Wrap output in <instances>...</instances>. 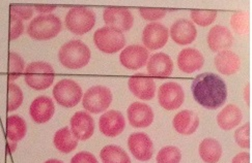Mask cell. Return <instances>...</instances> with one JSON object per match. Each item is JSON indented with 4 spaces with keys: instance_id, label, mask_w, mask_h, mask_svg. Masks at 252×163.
Returning <instances> with one entry per match:
<instances>
[{
    "instance_id": "836d02e7",
    "label": "cell",
    "mask_w": 252,
    "mask_h": 163,
    "mask_svg": "<svg viewBox=\"0 0 252 163\" xmlns=\"http://www.w3.org/2000/svg\"><path fill=\"white\" fill-rule=\"evenodd\" d=\"M230 24L232 29L239 34H245L249 30V16L246 12H236L231 16Z\"/></svg>"
},
{
    "instance_id": "f546056e",
    "label": "cell",
    "mask_w": 252,
    "mask_h": 163,
    "mask_svg": "<svg viewBox=\"0 0 252 163\" xmlns=\"http://www.w3.org/2000/svg\"><path fill=\"white\" fill-rule=\"evenodd\" d=\"M8 80L15 81L22 74L24 70H26L25 62L20 55L12 52L8 56Z\"/></svg>"
},
{
    "instance_id": "7a4b0ae2",
    "label": "cell",
    "mask_w": 252,
    "mask_h": 163,
    "mask_svg": "<svg viewBox=\"0 0 252 163\" xmlns=\"http://www.w3.org/2000/svg\"><path fill=\"white\" fill-rule=\"evenodd\" d=\"M60 62L70 70H79L89 64L91 50L83 42L73 40L65 43L58 52Z\"/></svg>"
},
{
    "instance_id": "5bb4252c",
    "label": "cell",
    "mask_w": 252,
    "mask_h": 163,
    "mask_svg": "<svg viewBox=\"0 0 252 163\" xmlns=\"http://www.w3.org/2000/svg\"><path fill=\"white\" fill-rule=\"evenodd\" d=\"M128 86L135 96L142 100H151L156 93V84L153 78L144 73H136L129 79Z\"/></svg>"
},
{
    "instance_id": "603a6c76",
    "label": "cell",
    "mask_w": 252,
    "mask_h": 163,
    "mask_svg": "<svg viewBox=\"0 0 252 163\" xmlns=\"http://www.w3.org/2000/svg\"><path fill=\"white\" fill-rule=\"evenodd\" d=\"M172 124L174 129L179 133L184 136H190L196 131L199 125V118L194 112L184 110L174 116Z\"/></svg>"
},
{
    "instance_id": "5b68a950",
    "label": "cell",
    "mask_w": 252,
    "mask_h": 163,
    "mask_svg": "<svg viewBox=\"0 0 252 163\" xmlns=\"http://www.w3.org/2000/svg\"><path fill=\"white\" fill-rule=\"evenodd\" d=\"M64 23L72 33L82 35L91 31L95 24V15L91 8L78 6L67 12Z\"/></svg>"
},
{
    "instance_id": "4dcf8cb0",
    "label": "cell",
    "mask_w": 252,
    "mask_h": 163,
    "mask_svg": "<svg viewBox=\"0 0 252 163\" xmlns=\"http://www.w3.org/2000/svg\"><path fill=\"white\" fill-rule=\"evenodd\" d=\"M191 19L195 24L206 27L211 25L217 18V12L213 9H193L191 11Z\"/></svg>"
},
{
    "instance_id": "7402d4cb",
    "label": "cell",
    "mask_w": 252,
    "mask_h": 163,
    "mask_svg": "<svg viewBox=\"0 0 252 163\" xmlns=\"http://www.w3.org/2000/svg\"><path fill=\"white\" fill-rule=\"evenodd\" d=\"M205 63L203 55L193 47H186L180 52L178 56L179 69L186 73H192L199 70Z\"/></svg>"
},
{
    "instance_id": "44dd1931",
    "label": "cell",
    "mask_w": 252,
    "mask_h": 163,
    "mask_svg": "<svg viewBox=\"0 0 252 163\" xmlns=\"http://www.w3.org/2000/svg\"><path fill=\"white\" fill-rule=\"evenodd\" d=\"M54 103L53 100L42 95V96L36 97L31 104L29 114H31L32 119L38 124L46 123L49 121L54 115Z\"/></svg>"
},
{
    "instance_id": "6da1fadb",
    "label": "cell",
    "mask_w": 252,
    "mask_h": 163,
    "mask_svg": "<svg viewBox=\"0 0 252 163\" xmlns=\"http://www.w3.org/2000/svg\"><path fill=\"white\" fill-rule=\"evenodd\" d=\"M194 99L208 110H217L227 99V88L219 75L205 72L198 74L191 86Z\"/></svg>"
},
{
    "instance_id": "277c9868",
    "label": "cell",
    "mask_w": 252,
    "mask_h": 163,
    "mask_svg": "<svg viewBox=\"0 0 252 163\" xmlns=\"http://www.w3.org/2000/svg\"><path fill=\"white\" fill-rule=\"evenodd\" d=\"M26 84L34 90H45L53 84L55 74L53 67L47 62L36 61L28 64L24 72Z\"/></svg>"
},
{
    "instance_id": "8d00e7d4",
    "label": "cell",
    "mask_w": 252,
    "mask_h": 163,
    "mask_svg": "<svg viewBox=\"0 0 252 163\" xmlns=\"http://www.w3.org/2000/svg\"><path fill=\"white\" fill-rule=\"evenodd\" d=\"M140 16L147 21H158L166 15V9L164 8H140Z\"/></svg>"
},
{
    "instance_id": "f35d334b",
    "label": "cell",
    "mask_w": 252,
    "mask_h": 163,
    "mask_svg": "<svg viewBox=\"0 0 252 163\" xmlns=\"http://www.w3.org/2000/svg\"><path fill=\"white\" fill-rule=\"evenodd\" d=\"M71 163H98V160L90 152H79L72 158Z\"/></svg>"
},
{
    "instance_id": "30bf717a",
    "label": "cell",
    "mask_w": 252,
    "mask_h": 163,
    "mask_svg": "<svg viewBox=\"0 0 252 163\" xmlns=\"http://www.w3.org/2000/svg\"><path fill=\"white\" fill-rule=\"evenodd\" d=\"M104 22L108 27L115 28L122 32L130 30L134 18L130 9L125 7H107L104 9Z\"/></svg>"
},
{
    "instance_id": "484cf974",
    "label": "cell",
    "mask_w": 252,
    "mask_h": 163,
    "mask_svg": "<svg viewBox=\"0 0 252 163\" xmlns=\"http://www.w3.org/2000/svg\"><path fill=\"white\" fill-rule=\"evenodd\" d=\"M53 142L58 151L62 153H70L77 148L78 140L75 138L69 127H63L55 132Z\"/></svg>"
},
{
    "instance_id": "7c38bea8",
    "label": "cell",
    "mask_w": 252,
    "mask_h": 163,
    "mask_svg": "<svg viewBox=\"0 0 252 163\" xmlns=\"http://www.w3.org/2000/svg\"><path fill=\"white\" fill-rule=\"evenodd\" d=\"M149 51L140 45H131L122 51L120 60L126 69L136 70L141 69L149 60Z\"/></svg>"
},
{
    "instance_id": "ffe728a7",
    "label": "cell",
    "mask_w": 252,
    "mask_h": 163,
    "mask_svg": "<svg viewBox=\"0 0 252 163\" xmlns=\"http://www.w3.org/2000/svg\"><path fill=\"white\" fill-rule=\"evenodd\" d=\"M234 43V36L227 27L216 25L208 33V45L213 52L225 51Z\"/></svg>"
},
{
    "instance_id": "d4e9b609",
    "label": "cell",
    "mask_w": 252,
    "mask_h": 163,
    "mask_svg": "<svg viewBox=\"0 0 252 163\" xmlns=\"http://www.w3.org/2000/svg\"><path fill=\"white\" fill-rule=\"evenodd\" d=\"M242 119H243V114L235 104L226 105L217 116L218 125L223 130L235 128L241 123Z\"/></svg>"
},
{
    "instance_id": "d6986e66",
    "label": "cell",
    "mask_w": 252,
    "mask_h": 163,
    "mask_svg": "<svg viewBox=\"0 0 252 163\" xmlns=\"http://www.w3.org/2000/svg\"><path fill=\"white\" fill-rule=\"evenodd\" d=\"M128 120L133 127L144 128L154 120V113L150 105L142 102H133L127 111Z\"/></svg>"
},
{
    "instance_id": "3957f363",
    "label": "cell",
    "mask_w": 252,
    "mask_h": 163,
    "mask_svg": "<svg viewBox=\"0 0 252 163\" xmlns=\"http://www.w3.org/2000/svg\"><path fill=\"white\" fill-rule=\"evenodd\" d=\"M61 19L54 15L35 17L27 27V33L35 41H48L62 31Z\"/></svg>"
},
{
    "instance_id": "ba28073f",
    "label": "cell",
    "mask_w": 252,
    "mask_h": 163,
    "mask_svg": "<svg viewBox=\"0 0 252 163\" xmlns=\"http://www.w3.org/2000/svg\"><path fill=\"white\" fill-rule=\"evenodd\" d=\"M82 89L73 80L64 79L58 82L53 88V97L64 108H74L82 98Z\"/></svg>"
},
{
    "instance_id": "e575fe53",
    "label": "cell",
    "mask_w": 252,
    "mask_h": 163,
    "mask_svg": "<svg viewBox=\"0 0 252 163\" xmlns=\"http://www.w3.org/2000/svg\"><path fill=\"white\" fill-rule=\"evenodd\" d=\"M11 15L20 19V20H29L33 16V5L13 3L11 4Z\"/></svg>"
},
{
    "instance_id": "8fae6325",
    "label": "cell",
    "mask_w": 252,
    "mask_h": 163,
    "mask_svg": "<svg viewBox=\"0 0 252 163\" xmlns=\"http://www.w3.org/2000/svg\"><path fill=\"white\" fill-rule=\"evenodd\" d=\"M169 31L161 23H150L144 27L142 32V42L149 50H159L166 45Z\"/></svg>"
},
{
    "instance_id": "4fadbf2b",
    "label": "cell",
    "mask_w": 252,
    "mask_h": 163,
    "mask_svg": "<svg viewBox=\"0 0 252 163\" xmlns=\"http://www.w3.org/2000/svg\"><path fill=\"white\" fill-rule=\"evenodd\" d=\"M128 147L132 155L139 161H148L153 157V141L143 132L132 133L128 140Z\"/></svg>"
},
{
    "instance_id": "ab89813d",
    "label": "cell",
    "mask_w": 252,
    "mask_h": 163,
    "mask_svg": "<svg viewBox=\"0 0 252 163\" xmlns=\"http://www.w3.org/2000/svg\"><path fill=\"white\" fill-rule=\"evenodd\" d=\"M231 163H250V154L247 152L239 153V154L236 155L234 159H232Z\"/></svg>"
},
{
    "instance_id": "f1b7e54d",
    "label": "cell",
    "mask_w": 252,
    "mask_h": 163,
    "mask_svg": "<svg viewBox=\"0 0 252 163\" xmlns=\"http://www.w3.org/2000/svg\"><path fill=\"white\" fill-rule=\"evenodd\" d=\"M100 157L103 163H131L127 153L115 145L106 146L101 150Z\"/></svg>"
},
{
    "instance_id": "4316f807",
    "label": "cell",
    "mask_w": 252,
    "mask_h": 163,
    "mask_svg": "<svg viewBox=\"0 0 252 163\" xmlns=\"http://www.w3.org/2000/svg\"><path fill=\"white\" fill-rule=\"evenodd\" d=\"M199 155L206 163H217L222 155V147L215 139H205L199 145Z\"/></svg>"
},
{
    "instance_id": "8992f818",
    "label": "cell",
    "mask_w": 252,
    "mask_h": 163,
    "mask_svg": "<svg viewBox=\"0 0 252 163\" xmlns=\"http://www.w3.org/2000/svg\"><path fill=\"white\" fill-rule=\"evenodd\" d=\"M94 42L101 52L113 54L125 47L126 38L121 30L105 26L94 32Z\"/></svg>"
},
{
    "instance_id": "9c48e42d",
    "label": "cell",
    "mask_w": 252,
    "mask_h": 163,
    "mask_svg": "<svg viewBox=\"0 0 252 163\" xmlns=\"http://www.w3.org/2000/svg\"><path fill=\"white\" fill-rule=\"evenodd\" d=\"M184 99H185V93L180 84L168 82L160 86L158 100L163 109L168 111L177 110L183 104Z\"/></svg>"
},
{
    "instance_id": "cb8c5ba5",
    "label": "cell",
    "mask_w": 252,
    "mask_h": 163,
    "mask_svg": "<svg viewBox=\"0 0 252 163\" xmlns=\"http://www.w3.org/2000/svg\"><path fill=\"white\" fill-rule=\"evenodd\" d=\"M215 66L217 70L225 75L236 73L241 66L240 57L231 51H221L215 56Z\"/></svg>"
},
{
    "instance_id": "52a82bcc",
    "label": "cell",
    "mask_w": 252,
    "mask_h": 163,
    "mask_svg": "<svg viewBox=\"0 0 252 163\" xmlns=\"http://www.w3.org/2000/svg\"><path fill=\"white\" fill-rule=\"evenodd\" d=\"M112 101V93L105 86H94L85 92L82 98L83 108L93 114H100L107 110Z\"/></svg>"
},
{
    "instance_id": "e0dca14e",
    "label": "cell",
    "mask_w": 252,
    "mask_h": 163,
    "mask_svg": "<svg viewBox=\"0 0 252 163\" xmlns=\"http://www.w3.org/2000/svg\"><path fill=\"white\" fill-rule=\"evenodd\" d=\"M71 130L77 140H86L94 134V121L86 112H77L71 118Z\"/></svg>"
},
{
    "instance_id": "74e56055",
    "label": "cell",
    "mask_w": 252,
    "mask_h": 163,
    "mask_svg": "<svg viewBox=\"0 0 252 163\" xmlns=\"http://www.w3.org/2000/svg\"><path fill=\"white\" fill-rule=\"evenodd\" d=\"M9 21H11V24H9V40L14 41V40H17V38L23 33L24 25L22 20L12 15Z\"/></svg>"
},
{
    "instance_id": "d6a6232c",
    "label": "cell",
    "mask_w": 252,
    "mask_h": 163,
    "mask_svg": "<svg viewBox=\"0 0 252 163\" xmlns=\"http://www.w3.org/2000/svg\"><path fill=\"white\" fill-rule=\"evenodd\" d=\"M156 159L157 163H180L182 154L177 147L167 146L159 151Z\"/></svg>"
},
{
    "instance_id": "ac0fdd59",
    "label": "cell",
    "mask_w": 252,
    "mask_h": 163,
    "mask_svg": "<svg viewBox=\"0 0 252 163\" xmlns=\"http://www.w3.org/2000/svg\"><path fill=\"white\" fill-rule=\"evenodd\" d=\"M197 30L191 21L180 19L170 27V36L172 41L181 46H186L195 41Z\"/></svg>"
},
{
    "instance_id": "83f0119b",
    "label": "cell",
    "mask_w": 252,
    "mask_h": 163,
    "mask_svg": "<svg viewBox=\"0 0 252 163\" xmlns=\"http://www.w3.org/2000/svg\"><path fill=\"white\" fill-rule=\"evenodd\" d=\"M26 131V122L20 116L13 115L6 119V137L11 141L17 142L24 139Z\"/></svg>"
},
{
    "instance_id": "60d3db41",
    "label": "cell",
    "mask_w": 252,
    "mask_h": 163,
    "mask_svg": "<svg viewBox=\"0 0 252 163\" xmlns=\"http://www.w3.org/2000/svg\"><path fill=\"white\" fill-rule=\"evenodd\" d=\"M35 11L43 15H50L51 12L55 9V5H43V4H34Z\"/></svg>"
},
{
    "instance_id": "d590c367",
    "label": "cell",
    "mask_w": 252,
    "mask_h": 163,
    "mask_svg": "<svg viewBox=\"0 0 252 163\" xmlns=\"http://www.w3.org/2000/svg\"><path fill=\"white\" fill-rule=\"evenodd\" d=\"M235 140L241 148H250V124L240 127L235 132Z\"/></svg>"
},
{
    "instance_id": "b9f144b4",
    "label": "cell",
    "mask_w": 252,
    "mask_h": 163,
    "mask_svg": "<svg viewBox=\"0 0 252 163\" xmlns=\"http://www.w3.org/2000/svg\"><path fill=\"white\" fill-rule=\"evenodd\" d=\"M45 163H63V162L61 160H57V159H49V160H47Z\"/></svg>"
},
{
    "instance_id": "9a60e30c",
    "label": "cell",
    "mask_w": 252,
    "mask_h": 163,
    "mask_svg": "<svg viewBox=\"0 0 252 163\" xmlns=\"http://www.w3.org/2000/svg\"><path fill=\"white\" fill-rule=\"evenodd\" d=\"M126 126L125 118L119 111H108L103 114L99 120L100 131L106 137H118L124 131Z\"/></svg>"
},
{
    "instance_id": "2e32d148",
    "label": "cell",
    "mask_w": 252,
    "mask_h": 163,
    "mask_svg": "<svg viewBox=\"0 0 252 163\" xmlns=\"http://www.w3.org/2000/svg\"><path fill=\"white\" fill-rule=\"evenodd\" d=\"M147 69L151 78L165 79L172 73L173 62L167 54L157 53L150 57Z\"/></svg>"
},
{
    "instance_id": "1f68e13d",
    "label": "cell",
    "mask_w": 252,
    "mask_h": 163,
    "mask_svg": "<svg viewBox=\"0 0 252 163\" xmlns=\"http://www.w3.org/2000/svg\"><path fill=\"white\" fill-rule=\"evenodd\" d=\"M23 102V92L16 84H8L7 87V111L17 110Z\"/></svg>"
}]
</instances>
